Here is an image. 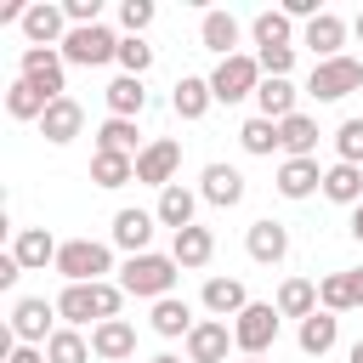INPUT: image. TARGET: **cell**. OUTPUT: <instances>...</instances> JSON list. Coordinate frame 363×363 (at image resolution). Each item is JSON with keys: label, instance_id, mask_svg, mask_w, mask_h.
<instances>
[{"label": "cell", "instance_id": "cell-1", "mask_svg": "<svg viewBox=\"0 0 363 363\" xmlns=\"http://www.w3.org/2000/svg\"><path fill=\"white\" fill-rule=\"evenodd\" d=\"M119 306H125V289L119 284H62V295H57V318L68 323V329H79V323H108V318H119Z\"/></svg>", "mask_w": 363, "mask_h": 363}, {"label": "cell", "instance_id": "cell-2", "mask_svg": "<svg viewBox=\"0 0 363 363\" xmlns=\"http://www.w3.org/2000/svg\"><path fill=\"white\" fill-rule=\"evenodd\" d=\"M176 255H159V250H147V255H125V267H119V289L125 295H136V301H164L170 289H176Z\"/></svg>", "mask_w": 363, "mask_h": 363}, {"label": "cell", "instance_id": "cell-3", "mask_svg": "<svg viewBox=\"0 0 363 363\" xmlns=\"http://www.w3.org/2000/svg\"><path fill=\"white\" fill-rule=\"evenodd\" d=\"M57 272L68 284H102V272H113V250L96 238H68L57 250Z\"/></svg>", "mask_w": 363, "mask_h": 363}, {"label": "cell", "instance_id": "cell-4", "mask_svg": "<svg viewBox=\"0 0 363 363\" xmlns=\"http://www.w3.org/2000/svg\"><path fill=\"white\" fill-rule=\"evenodd\" d=\"M119 40H125V34H113V28H102V23H91V28H68V40H62V62H74V68L119 62Z\"/></svg>", "mask_w": 363, "mask_h": 363}, {"label": "cell", "instance_id": "cell-5", "mask_svg": "<svg viewBox=\"0 0 363 363\" xmlns=\"http://www.w3.org/2000/svg\"><path fill=\"white\" fill-rule=\"evenodd\" d=\"M278 306L272 301H250L238 318H233V340H238V352L244 357H267V346L278 340Z\"/></svg>", "mask_w": 363, "mask_h": 363}, {"label": "cell", "instance_id": "cell-6", "mask_svg": "<svg viewBox=\"0 0 363 363\" xmlns=\"http://www.w3.org/2000/svg\"><path fill=\"white\" fill-rule=\"evenodd\" d=\"M261 62L250 57V51H238V57H227V62H216V74H210V91H216V102H244V96H255L261 91Z\"/></svg>", "mask_w": 363, "mask_h": 363}, {"label": "cell", "instance_id": "cell-7", "mask_svg": "<svg viewBox=\"0 0 363 363\" xmlns=\"http://www.w3.org/2000/svg\"><path fill=\"white\" fill-rule=\"evenodd\" d=\"M357 85H363V62L357 57H329V62H312V74H306V96H318V102H340Z\"/></svg>", "mask_w": 363, "mask_h": 363}, {"label": "cell", "instance_id": "cell-8", "mask_svg": "<svg viewBox=\"0 0 363 363\" xmlns=\"http://www.w3.org/2000/svg\"><path fill=\"white\" fill-rule=\"evenodd\" d=\"M62 68H68V62H62V51H51V45H23V57H17V79L40 85L51 102L68 96V74H62Z\"/></svg>", "mask_w": 363, "mask_h": 363}, {"label": "cell", "instance_id": "cell-9", "mask_svg": "<svg viewBox=\"0 0 363 363\" xmlns=\"http://www.w3.org/2000/svg\"><path fill=\"white\" fill-rule=\"evenodd\" d=\"M176 170H182V142L176 136H153L142 147V159H136V182L142 187H159V193L176 182Z\"/></svg>", "mask_w": 363, "mask_h": 363}, {"label": "cell", "instance_id": "cell-10", "mask_svg": "<svg viewBox=\"0 0 363 363\" xmlns=\"http://www.w3.org/2000/svg\"><path fill=\"white\" fill-rule=\"evenodd\" d=\"M51 318H57V301H45V295H23L17 306H11V335L23 340V346H45L57 329H51Z\"/></svg>", "mask_w": 363, "mask_h": 363}, {"label": "cell", "instance_id": "cell-11", "mask_svg": "<svg viewBox=\"0 0 363 363\" xmlns=\"http://www.w3.org/2000/svg\"><path fill=\"white\" fill-rule=\"evenodd\" d=\"M182 346H187V363H227V352H233L238 340H233V323H221V318H199L193 335H187Z\"/></svg>", "mask_w": 363, "mask_h": 363}, {"label": "cell", "instance_id": "cell-12", "mask_svg": "<svg viewBox=\"0 0 363 363\" xmlns=\"http://www.w3.org/2000/svg\"><path fill=\"white\" fill-rule=\"evenodd\" d=\"M244 170H233V164H204V176H199V199L204 204H216V210H233V204H244Z\"/></svg>", "mask_w": 363, "mask_h": 363}, {"label": "cell", "instance_id": "cell-13", "mask_svg": "<svg viewBox=\"0 0 363 363\" xmlns=\"http://www.w3.org/2000/svg\"><path fill=\"white\" fill-rule=\"evenodd\" d=\"M244 250H250V261H261V267H278L284 255H289V227L284 221H250V233H244Z\"/></svg>", "mask_w": 363, "mask_h": 363}, {"label": "cell", "instance_id": "cell-14", "mask_svg": "<svg viewBox=\"0 0 363 363\" xmlns=\"http://www.w3.org/2000/svg\"><path fill=\"white\" fill-rule=\"evenodd\" d=\"M79 130H85V108H79L74 96H57V102L45 108V119H40V136H45L51 147H68Z\"/></svg>", "mask_w": 363, "mask_h": 363}, {"label": "cell", "instance_id": "cell-15", "mask_svg": "<svg viewBox=\"0 0 363 363\" xmlns=\"http://www.w3.org/2000/svg\"><path fill=\"white\" fill-rule=\"evenodd\" d=\"M57 238L45 233V227H17V238H11V255H17V267L23 272H40V267H57Z\"/></svg>", "mask_w": 363, "mask_h": 363}, {"label": "cell", "instance_id": "cell-16", "mask_svg": "<svg viewBox=\"0 0 363 363\" xmlns=\"http://www.w3.org/2000/svg\"><path fill=\"white\" fill-rule=\"evenodd\" d=\"M91 352H96V363H125V357H136V329L125 318H108L91 329Z\"/></svg>", "mask_w": 363, "mask_h": 363}, {"label": "cell", "instance_id": "cell-17", "mask_svg": "<svg viewBox=\"0 0 363 363\" xmlns=\"http://www.w3.org/2000/svg\"><path fill=\"white\" fill-rule=\"evenodd\" d=\"M153 227H159V216H153V210H119V216H113V244H119L125 255H147Z\"/></svg>", "mask_w": 363, "mask_h": 363}, {"label": "cell", "instance_id": "cell-18", "mask_svg": "<svg viewBox=\"0 0 363 363\" xmlns=\"http://www.w3.org/2000/svg\"><path fill=\"white\" fill-rule=\"evenodd\" d=\"M199 301H204L210 318L227 323V318H238V312L250 306V289H244V278H204V295H199Z\"/></svg>", "mask_w": 363, "mask_h": 363}, {"label": "cell", "instance_id": "cell-19", "mask_svg": "<svg viewBox=\"0 0 363 363\" xmlns=\"http://www.w3.org/2000/svg\"><path fill=\"white\" fill-rule=\"evenodd\" d=\"M272 187L284 199H312V193H323V170H318V159H284Z\"/></svg>", "mask_w": 363, "mask_h": 363}, {"label": "cell", "instance_id": "cell-20", "mask_svg": "<svg viewBox=\"0 0 363 363\" xmlns=\"http://www.w3.org/2000/svg\"><path fill=\"white\" fill-rule=\"evenodd\" d=\"M170 255H176V267H182V272H199V267H210V255H216V233L193 221V227H182V233H176Z\"/></svg>", "mask_w": 363, "mask_h": 363}, {"label": "cell", "instance_id": "cell-21", "mask_svg": "<svg viewBox=\"0 0 363 363\" xmlns=\"http://www.w3.org/2000/svg\"><path fill=\"white\" fill-rule=\"evenodd\" d=\"M301 45H312V57H318V62H329V57H346V51H340V45H346V23H340L335 11H323V17H312V23H306Z\"/></svg>", "mask_w": 363, "mask_h": 363}, {"label": "cell", "instance_id": "cell-22", "mask_svg": "<svg viewBox=\"0 0 363 363\" xmlns=\"http://www.w3.org/2000/svg\"><path fill=\"white\" fill-rule=\"evenodd\" d=\"M102 102H108V119H136V113L147 108V85H142L136 74H119V79H108Z\"/></svg>", "mask_w": 363, "mask_h": 363}, {"label": "cell", "instance_id": "cell-23", "mask_svg": "<svg viewBox=\"0 0 363 363\" xmlns=\"http://www.w3.org/2000/svg\"><path fill=\"white\" fill-rule=\"evenodd\" d=\"M210 102H216V91H210V79H199V74H182L176 91H170V113H176V119H204Z\"/></svg>", "mask_w": 363, "mask_h": 363}, {"label": "cell", "instance_id": "cell-24", "mask_svg": "<svg viewBox=\"0 0 363 363\" xmlns=\"http://www.w3.org/2000/svg\"><path fill=\"white\" fill-rule=\"evenodd\" d=\"M193 210H199V193H193V187H182V182H170V187L159 193V204H153L159 227H170V233L193 227Z\"/></svg>", "mask_w": 363, "mask_h": 363}, {"label": "cell", "instance_id": "cell-25", "mask_svg": "<svg viewBox=\"0 0 363 363\" xmlns=\"http://www.w3.org/2000/svg\"><path fill=\"white\" fill-rule=\"evenodd\" d=\"M199 40H204V51H216L221 62H227V57H238V17H233V11H204Z\"/></svg>", "mask_w": 363, "mask_h": 363}, {"label": "cell", "instance_id": "cell-26", "mask_svg": "<svg viewBox=\"0 0 363 363\" xmlns=\"http://www.w3.org/2000/svg\"><path fill=\"white\" fill-rule=\"evenodd\" d=\"M147 323H153V335H164V340H176V335L187 340L199 318H193V306H187V301H176V295H164V301H153V312H147Z\"/></svg>", "mask_w": 363, "mask_h": 363}, {"label": "cell", "instance_id": "cell-27", "mask_svg": "<svg viewBox=\"0 0 363 363\" xmlns=\"http://www.w3.org/2000/svg\"><path fill=\"white\" fill-rule=\"evenodd\" d=\"M278 147H284V159H312V153H318V119L289 113V119L278 125Z\"/></svg>", "mask_w": 363, "mask_h": 363}, {"label": "cell", "instance_id": "cell-28", "mask_svg": "<svg viewBox=\"0 0 363 363\" xmlns=\"http://www.w3.org/2000/svg\"><path fill=\"white\" fill-rule=\"evenodd\" d=\"M272 306H278V318H301V323H306V318L318 312V284H312V278H284Z\"/></svg>", "mask_w": 363, "mask_h": 363}, {"label": "cell", "instance_id": "cell-29", "mask_svg": "<svg viewBox=\"0 0 363 363\" xmlns=\"http://www.w3.org/2000/svg\"><path fill=\"white\" fill-rule=\"evenodd\" d=\"M142 136H136V119H102L96 130V153H125V159H142Z\"/></svg>", "mask_w": 363, "mask_h": 363}, {"label": "cell", "instance_id": "cell-30", "mask_svg": "<svg viewBox=\"0 0 363 363\" xmlns=\"http://www.w3.org/2000/svg\"><path fill=\"white\" fill-rule=\"evenodd\" d=\"M295 340H301V352H306V357H323V352H329V346L340 340V318L318 306V312H312V318L301 323V335H295Z\"/></svg>", "mask_w": 363, "mask_h": 363}, {"label": "cell", "instance_id": "cell-31", "mask_svg": "<svg viewBox=\"0 0 363 363\" xmlns=\"http://www.w3.org/2000/svg\"><path fill=\"white\" fill-rule=\"evenodd\" d=\"M323 199H335V204H352V210H357V204H363V170L335 159V164L323 170Z\"/></svg>", "mask_w": 363, "mask_h": 363}, {"label": "cell", "instance_id": "cell-32", "mask_svg": "<svg viewBox=\"0 0 363 363\" xmlns=\"http://www.w3.org/2000/svg\"><path fill=\"white\" fill-rule=\"evenodd\" d=\"M250 34H255V51H272V45H295V23L284 17V6L272 11H255V23H250Z\"/></svg>", "mask_w": 363, "mask_h": 363}, {"label": "cell", "instance_id": "cell-33", "mask_svg": "<svg viewBox=\"0 0 363 363\" xmlns=\"http://www.w3.org/2000/svg\"><path fill=\"white\" fill-rule=\"evenodd\" d=\"M255 108H261V119L284 125V119L295 113V85H289V79H261V91H255Z\"/></svg>", "mask_w": 363, "mask_h": 363}, {"label": "cell", "instance_id": "cell-34", "mask_svg": "<svg viewBox=\"0 0 363 363\" xmlns=\"http://www.w3.org/2000/svg\"><path fill=\"white\" fill-rule=\"evenodd\" d=\"M45 108H51V96L40 91V85H28V79H11V91H6V113L11 119H45Z\"/></svg>", "mask_w": 363, "mask_h": 363}, {"label": "cell", "instance_id": "cell-35", "mask_svg": "<svg viewBox=\"0 0 363 363\" xmlns=\"http://www.w3.org/2000/svg\"><path fill=\"white\" fill-rule=\"evenodd\" d=\"M91 182L96 187H125V182H136V159H125V153H91Z\"/></svg>", "mask_w": 363, "mask_h": 363}, {"label": "cell", "instance_id": "cell-36", "mask_svg": "<svg viewBox=\"0 0 363 363\" xmlns=\"http://www.w3.org/2000/svg\"><path fill=\"white\" fill-rule=\"evenodd\" d=\"M45 357H51V363H91L96 352H91V340H85L79 329H68V323H62V329L45 340Z\"/></svg>", "mask_w": 363, "mask_h": 363}, {"label": "cell", "instance_id": "cell-37", "mask_svg": "<svg viewBox=\"0 0 363 363\" xmlns=\"http://www.w3.org/2000/svg\"><path fill=\"white\" fill-rule=\"evenodd\" d=\"M238 142H244V153H255V159H267V153L278 147V125L255 113V119H244V125H238Z\"/></svg>", "mask_w": 363, "mask_h": 363}, {"label": "cell", "instance_id": "cell-38", "mask_svg": "<svg viewBox=\"0 0 363 363\" xmlns=\"http://www.w3.org/2000/svg\"><path fill=\"white\" fill-rule=\"evenodd\" d=\"M119 68H125V74H136V79H142V74H147V68H153V45H147V40H142V34H125V40H119Z\"/></svg>", "mask_w": 363, "mask_h": 363}, {"label": "cell", "instance_id": "cell-39", "mask_svg": "<svg viewBox=\"0 0 363 363\" xmlns=\"http://www.w3.org/2000/svg\"><path fill=\"white\" fill-rule=\"evenodd\" d=\"M335 153H340V164H357L363 170V119H346L335 130Z\"/></svg>", "mask_w": 363, "mask_h": 363}, {"label": "cell", "instance_id": "cell-40", "mask_svg": "<svg viewBox=\"0 0 363 363\" xmlns=\"http://www.w3.org/2000/svg\"><path fill=\"white\" fill-rule=\"evenodd\" d=\"M255 62H261V74H267V79H289V68H295V45H272V51H255Z\"/></svg>", "mask_w": 363, "mask_h": 363}, {"label": "cell", "instance_id": "cell-41", "mask_svg": "<svg viewBox=\"0 0 363 363\" xmlns=\"http://www.w3.org/2000/svg\"><path fill=\"white\" fill-rule=\"evenodd\" d=\"M119 23H125V34H142L153 23V0H125L119 6Z\"/></svg>", "mask_w": 363, "mask_h": 363}, {"label": "cell", "instance_id": "cell-42", "mask_svg": "<svg viewBox=\"0 0 363 363\" xmlns=\"http://www.w3.org/2000/svg\"><path fill=\"white\" fill-rule=\"evenodd\" d=\"M340 289H346V312H357L363 306V267H346L340 272Z\"/></svg>", "mask_w": 363, "mask_h": 363}, {"label": "cell", "instance_id": "cell-43", "mask_svg": "<svg viewBox=\"0 0 363 363\" xmlns=\"http://www.w3.org/2000/svg\"><path fill=\"white\" fill-rule=\"evenodd\" d=\"M6 363H51V357H45V346H23V340H17Z\"/></svg>", "mask_w": 363, "mask_h": 363}, {"label": "cell", "instance_id": "cell-44", "mask_svg": "<svg viewBox=\"0 0 363 363\" xmlns=\"http://www.w3.org/2000/svg\"><path fill=\"white\" fill-rule=\"evenodd\" d=\"M17 278H23V267H17V255L6 250V255H0V289H11Z\"/></svg>", "mask_w": 363, "mask_h": 363}, {"label": "cell", "instance_id": "cell-45", "mask_svg": "<svg viewBox=\"0 0 363 363\" xmlns=\"http://www.w3.org/2000/svg\"><path fill=\"white\" fill-rule=\"evenodd\" d=\"M352 238H357V244H363V204H357V210H352Z\"/></svg>", "mask_w": 363, "mask_h": 363}, {"label": "cell", "instance_id": "cell-46", "mask_svg": "<svg viewBox=\"0 0 363 363\" xmlns=\"http://www.w3.org/2000/svg\"><path fill=\"white\" fill-rule=\"evenodd\" d=\"M346 363H363V340H352V352H346Z\"/></svg>", "mask_w": 363, "mask_h": 363}, {"label": "cell", "instance_id": "cell-47", "mask_svg": "<svg viewBox=\"0 0 363 363\" xmlns=\"http://www.w3.org/2000/svg\"><path fill=\"white\" fill-rule=\"evenodd\" d=\"M147 363H182V357H176V352H159V357H147Z\"/></svg>", "mask_w": 363, "mask_h": 363}, {"label": "cell", "instance_id": "cell-48", "mask_svg": "<svg viewBox=\"0 0 363 363\" xmlns=\"http://www.w3.org/2000/svg\"><path fill=\"white\" fill-rule=\"evenodd\" d=\"M357 40H363V11H357Z\"/></svg>", "mask_w": 363, "mask_h": 363}, {"label": "cell", "instance_id": "cell-49", "mask_svg": "<svg viewBox=\"0 0 363 363\" xmlns=\"http://www.w3.org/2000/svg\"><path fill=\"white\" fill-rule=\"evenodd\" d=\"M244 363H261V357H244Z\"/></svg>", "mask_w": 363, "mask_h": 363}]
</instances>
